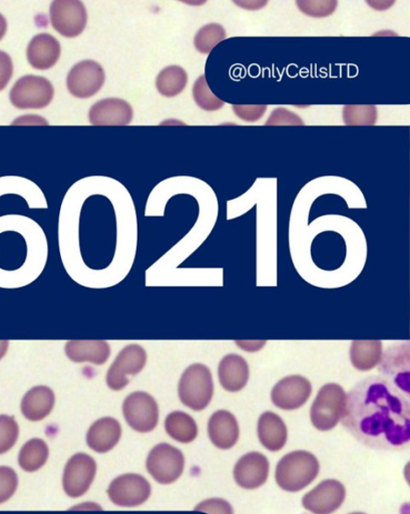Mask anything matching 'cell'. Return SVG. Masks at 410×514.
I'll use <instances>...</instances> for the list:
<instances>
[{
    "label": "cell",
    "mask_w": 410,
    "mask_h": 514,
    "mask_svg": "<svg viewBox=\"0 0 410 514\" xmlns=\"http://www.w3.org/2000/svg\"><path fill=\"white\" fill-rule=\"evenodd\" d=\"M343 425L363 445L399 449L410 440L408 396L385 379L370 377L348 393Z\"/></svg>",
    "instance_id": "1"
},
{
    "label": "cell",
    "mask_w": 410,
    "mask_h": 514,
    "mask_svg": "<svg viewBox=\"0 0 410 514\" xmlns=\"http://www.w3.org/2000/svg\"><path fill=\"white\" fill-rule=\"evenodd\" d=\"M319 469V462L313 453L294 451L279 461L275 473L276 482L285 491H302L315 480Z\"/></svg>",
    "instance_id": "2"
},
{
    "label": "cell",
    "mask_w": 410,
    "mask_h": 514,
    "mask_svg": "<svg viewBox=\"0 0 410 514\" xmlns=\"http://www.w3.org/2000/svg\"><path fill=\"white\" fill-rule=\"evenodd\" d=\"M214 394L212 372L203 364L188 367L179 383V397L185 406L194 411L206 409Z\"/></svg>",
    "instance_id": "3"
},
{
    "label": "cell",
    "mask_w": 410,
    "mask_h": 514,
    "mask_svg": "<svg viewBox=\"0 0 410 514\" xmlns=\"http://www.w3.org/2000/svg\"><path fill=\"white\" fill-rule=\"evenodd\" d=\"M347 394L344 389L330 383L319 390L310 410L313 425L319 431L333 430L343 419L346 407Z\"/></svg>",
    "instance_id": "4"
},
{
    "label": "cell",
    "mask_w": 410,
    "mask_h": 514,
    "mask_svg": "<svg viewBox=\"0 0 410 514\" xmlns=\"http://www.w3.org/2000/svg\"><path fill=\"white\" fill-rule=\"evenodd\" d=\"M54 86L44 77L25 76L17 80L9 94L17 109H44L52 103Z\"/></svg>",
    "instance_id": "5"
},
{
    "label": "cell",
    "mask_w": 410,
    "mask_h": 514,
    "mask_svg": "<svg viewBox=\"0 0 410 514\" xmlns=\"http://www.w3.org/2000/svg\"><path fill=\"white\" fill-rule=\"evenodd\" d=\"M184 468L183 453L166 443L154 447L147 459L148 472L161 485H171L182 476Z\"/></svg>",
    "instance_id": "6"
},
{
    "label": "cell",
    "mask_w": 410,
    "mask_h": 514,
    "mask_svg": "<svg viewBox=\"0 0 410 514\" xmlns=\"http://www.w3.org/2000/svg\"><path fill=\"white\" fill-rule=\"evenodd\" d=\"M49 15L56 32L68 38L82 35L87 26V9L78 0H55Z\"/></svg>",
    "instance_id": "7"
},
{
    "label": "cell",
    "mask_w": 410,
    "mask_h": 514,
    "mask_svg": "<svg viewBox=\"0 0 410 514\" xmlns=\"http://www.w3.org/2000/svg\"><path fill=\"white\" fill-rule=\"evenodd\" d=\"M106 80L105 70L95 60L86 59L77 64L67 75L68 92L77 99H88L99 92Z\"/></svg>",
    "instance_id": "8"
},
{
    "label": "cell",
    "mask_w": 410,
    "mask_h": 514,
    "mask_svg": "<svg viewBox=\"0 0 410 514\" xmlns=\"http://www.w3.org/2000/svg\"><path fill=\"white\" fill-rule=\"evenodd\" d=\"M125 419L129 426L139 433L153 431L159 422V406L146 392H135L123 404Z\"/></svg>",
    "instance_id": "9"
},
{
    "label": "cell",
    "mask_w": 410,
    "mask_h": 514,
    "mask_svg": "<svg viewBox=\"0 0 410 514\" xmlns=\"http://www.w3.org/2000/svg\"><path fill=\"white\" fill-rule=\"evenodd\" d=\"M147 362V352L143 347L129 345L124 348L107 374V385L114 391H121L128 385L127 375L136 376Z\"/></svg>",
    "instance_id": "10"
},
{
    "label": "cell",
    "mask_w": 410,
    "mask_h": 514,
    "mask_svg": "<svg viewBox=\"0 0 410 514\" xmlns=\"http://www.w3.org/2000/svg\"><path fill=\"white\" fill-rule=\"evenodd\" d=\"M151 492L152 488L145 477L125 475L113 480L108 487V496L118 507L136 508L143 505Z\"/></svg>",
    "instance_id": "11"
},
{
    "label": "cell",
    "mask_w": 410,
    "mask_h": 514,
    "mask_svg": "<svg viewBox=\"0 0 410 514\" xmlns=\"http://www.w3.org/2000/svg\"><path fill=\"white\" fill-rule=\"evenodd\" d=\"M97 473V463L85 453H77L67 463L63 485L67 495L81 498L91 488Z\"/></svg>",
    "instance_id": "12"
},
{
    "label": "cell",
    "mask_w": 410,
    "mask_h": 514,
    "mask_svg": "<svg viewBox=\"0 0 410 514\" xmlns=\"http://www.w3.org/2000/svg\"><path fill=\"white\" fill-rule=\"evenodd\" d=\"M312 393V383L308 379L293 375L277 383L272 391V400L277 408L292 411L302 408Z\"/></svg>",
    "instance_id": "13"
},
{
    "label": "cell",
    "mask_w": 410,
    "mask_h": 514,
    "mask_svg": "<svg viewBox=\"0 0 410 514\" xmlns=\"http://www.w3.org/2000/svg\"><path fill=\"white\" fill-rule=\"evenodd\" d=\"M346 490L342 482L334 479L324 480L302 499L305 509L313 514H332L345 500Z\"/></svg>",
    "instance_id": "14"
},
{
    "label": "cell",
    "mask_w": 410,
    "mask_h": 514,
    "mask_svg": "<svg viewBox=\"0 0 410 514\" xmlns=\"http://www.w3.org/2000/svg\"><path fill=\"white\" fill-rule=\"evenodd\" d=\"M380 365V372L390 384L408 396L409 387V346L408 344L395 346L385 352Z\"/></svg>",
    "instance_id": "15"
},
{
    "label": "cell",
    "mask_w": 410,
    "mask_h": 514,
    "mask_svg": "<svg viewBox=\"0 0 410 514\" xmlns=\"http://www.w3.org/2000/svg\"><path fill=\"white\" fill-rule=\"evenodd\" d=\"M269 476V461L259 452H250L238 460L234 478L240 488L257 489L265 485Z\"/></svg>",
    "instance_id": "16"
},
{
    "label": "cell",
    "mask_w": 410,
    "mask_h": 514,
    "mask_svg": "<svg viewBox=\"0 0 410 514\" xmlns=\"http://www.w3.org/2000/svg\"><path fill=\"white\" fill-rule=\"evenodd\" d=\"M133 116V109L125 100L109 98L98 100L89 110L88 120L95 126H126Z\"/></svg>",
    "instance_id": "17"
},
{
    "label": "cell",
    "mask_w": 410,
    "mask_h": 514,
    "mask_svg": "<svg viewBox=\"0 0 410 514\" xmlns=\"http://www.w3.org/2000/svg\"><path fill=\"white\" fill-rule=\"evenodd\" d=\"M208 435L213 445L222 450L231 449L237 443L240 429L231 412L219 410L210 418Z\"/></svg>",
    "instance_id": "18"
},
{
    "label": "cell",
    "mask_w": 410,
    "mask_h": 514,
    "mask_svg": "<svg viewBox=\"0 0 410 514\" xmlns=\"http://www.w3.org/2000/svg\"><path fill=\"white\" fill-rule=\"evenodd\" d=\"M61 45L58 40L48 34L36 36L29 43L26 57L29 65L39 70L52 68L61 57Z\"/></svg>",
    "instance_id": "19"
},
{
    "label": "cell",
    "mask_w": 410,
    "mask_h": 514,
    "mask_svg": "<svg viewBox=\"0 0 410 514\" xmlns=\"http://www.w3.org/2000/svg\"><path fill=\"white\" fill-rule=\"evenodd\" d=\"M122 436L119 422L111 417L99 419L88 429L87 442L89 448L98 453L111 451Z\"/></svg>",
    "instance_id": "20"
},
{
    "label": "cell",
    "mask_w": 410,
    "mask_h": 514,
    "mask_svg": "<svg viewBox=\"0 0 410 514\" xmlns=\"http://www.w3.org/2000/svg\"><path fill=\"white\" fill-rule=\"evenodd\" d=\"M247 361L239 355L230 354L220 362L218 376L220 384L228 392L241 391L249 381Z\"/></svg>",
    "instance_id": "21"
},
{
    "label": "cell",
    "mask_w": 410,
    "mask_h": 514,
    "mask_svg": "<svg viewBox=\"0 0 410 514\" xmlns=\"http://www.w3.org/2000/svg\"><path fill=\"white\" fill-rule=\"evenodd\" d=\"M258 437L269 451L282 450L287 442L288 431L282 417L273 412H265L258 421Z\"/></svg>",
    "instance_id": "22"
},
{
    "label": "cell",
    "mask_w": 410,
    "mask_h": 514,
    "mask_svg": "<svg viewBox=\"0 0 410 514\" xmlns=\"http://www.w3.org/2000/svg\"><path fill=\"white\" fill-rule=\"evenodd\" d=\"M56 404L54 391L46 386H36L29 390L22 401L24 416L33 422L44 420L51 414Z\"/></svg>",
    "instance_id": "23"
},
{
    "label": "cell",
    "mask_w": 410,
    "mask_h": 514,
    "mask_svg": "<svg viewBox=\"0 0 410 514\" xmlns=\"http://www.w3.org/2000/svg\"><path fill=\"white\" fill-rule=\"evenodd\" d=\"M66 355L75 362H91L101 366L111 356V347L106 341H69Z\"/></svg>",
    "instance_id": "24"
},
{
    "label": "cell",
    "mask_w": 410,
    "mask_h": 514,
    "mask_svg": "<svg viewBox=\"0 0 410 514\" xmlns=\"http://www.w3.org/2000/svg\"><path fill=\"white\" fill-rule=\"evenodd\" d=\"M383 359V342L380 341H354L350 347V360L359 371L375 368Z\"/></svg>",
    "instance_id": "25"
},
{
    "label": "cell",
    "mask_w": 410,
    "mask_h": 514,
    "mask_svg": "<svg viewBox=\"0 0 410 514\" xmlns=\"http://www.w3.org/2000/svg\"><path fill=\"white\" fill-rule=\"evenodd\" d=\"M165 428L169 437L181 443H191L198 435V427L192 416L182 411L169 414Z\"/></svg>",
    "instance_id": "26"
},
{
    "label": "cell",
    "mask_w": 410,
    "mask_h": 514,
    "mask_svg": "<svg viewBox=\"0 0 410 514\" xmlns=\"http://www.w3.org/2000/svg\"><path fill=\"white\" fill-rule=\"evenodd\" d=\"M188 83L186 70L178 66L167 67L159 74L156 86L159 93L167 98L181 94Z\"/></svg>",
    "instance_id": "27"
},
{
    "label": "cell",
    "mask_w": 410,
    "mask_h": 514,
    "mask_svg": "<svg viewBox=\"0 0 410 514\" xmlns=\"http://www.w3.org/2000/svg\"><path fill=\"white\" fill-rule=\"evenodd\" d=\"M48 455V447L44 440L38 438L29 440L19 452V467L26 472L37 471L46 465Z\"/></svg>",
    "instance_id": "28"
},
{
    "label": "cell",
    "mask_w": 410,
    "mask_h": 514,
    "mask_svg": "<svg viewBox=\"0 0 410 514\" xmlns=\"http://www.w3.org/2000/svg\"><path fill=\"white\" fill-rule=\"evenodd\" d=\"M225 37L226 32L223 26L216 24L208 25L199 30L194 44L198 52L209 54Z\"/></svg>",
    "instance_id": "29"
},
{
    "label": "cell",
    "mask_w": 410,
    "mask_h": 514,
    "mask_svg": "<svg viewBox=\"0 0 410 514\" xmlns=\"http://www.w3.org/2000/svg\"><path fill=\"white\" fill-rule=\"evenodd\" d=\"M193 96L197 105L205 110H217L224 106L222 100L214 96L209 89L204 76L196 80Z\"/></svg>",
    "instance_id": "30"
},
{
    "label": "cell",
    "mask_w": 410,
    "mask_h": 514,
    "mask_svg": "<svg viewBox=\"0 0 410 514\" xmlns=\"http://www.w3.org/2000/svg\"><path fill=\"white\" fill-rule=\"evenodd\" d=\"M19 428L14 417L0 415V456L11 450L18 439Z\"/></svg>",
    "instance_id": "31"
},
{
    "label": "cell",
    "mask_w": 410,
    "mask_h": 514,
    "mask_svg": "<svg viewBox=\"0 0 410 514\" xmlns=\"http://www.w3.org/2000/svg\"><path fill=\"white\" fill-rule=\"evenodd\" d=\"M344 120L349 125H372L376 120V110L374 107H347Z\"/></svg>",
    "instance_id": "32"
},
{
    "label": "cell",
    "mask_w": 410,
    "mask_h": 514,
    "mask_svg": "<svg viewBox=\"0 0 410 514\" xmlns=\"http://www.w3.org/2000/svg\"><path fill=\"white\" fill-rule=\"evenodd\" d=\"M18 486L16 473L11 467H0V505L15 495Z\"/></svg>",
    "instance_id": "33"
},
{
    "label": "cell",
    "mask_w": 410,
    "mask_h": 514,
    "mask_svg": "<svg viewBox=\"0 0 410 514\" xmlns=\"http://www.w3.org/2000/svg\"><path fill=\"white\" fill-rule=\"evenodd\" d=\"M300 10L314 17H324L332 15L337 5L336 2H297Z\"/></svg>",
    "instance_id": "34"
},
{
    "label": "cell",
    "mask_w": 410,
    "mask_h": 514,
    "mask_svg": "<svg viewBox=\"0 0 410 514\" xmlns=\"http://www.w3.org/2000/svg\"><path fill=\"white\" fill-rule=\"evenodd\" d=\"M209 514H234L233 508L222 498H212L205 500L195 509Z\"/></svg>",
    "instance_id": "35"
},
{
    "label": "cell",
    "mask_w": 410,
    "mask_h": 514,
    "mask_svg": "<svg viewBox=\"0 0 410 514\" xmlns=\"http://www.w3.org/2000/svg\"><path fill=\"white\" fill-rule=\"evenodd\" d=\"M14 74L13 59L8 54L0 50V92L4 90L12 79Z\"/></svg>",
    "instance_id": "36"
},
{
    "label": "cell",
    "mask_w": 410,
    "mask_h": 514,
    "mask_svg": "<svg viewBox=\"0 0 410 514\" xmlns=\"http://www.w3.org/2000/svg\"><path fill=\"white\" fill-rule=\"evenodd\" d=\"M235 112L239 118L250 122L261 118L265 113L266 107L263 106H235Z\"/></svg>",
    "instance_id": "37"
},
{
    "label": "cell",
    "mask_w": 410,
    "mask_h": 514,
    "mask_svg": "<svg viewBox=\"0 0 410 514\" xmlns=\"http://www.w3.org/2000/svg\"><path fill=\"white\" fill-rule=\"evenodd\" d=\"M270 124L298 125V124H302V120H300L297 116H295L292 112H288V110H286L285 109H278L275 110L274 114H272V118L269 119L268 125Z\"/></svg>",
    "instance_id": "38"
},
{
    "label": "cell",
    "mask_w": 410,
    "mask_h": 514,
    "mask_svg": "<svg viewBox=\"0 0 410 514\" xmlns=\"http://www.w3.org/2000/svg\"><path fill=\"white\" fill-rule=\"evenodd\" d=\"M7 32V22L5 17L0 14V40H2Z\"/></svg>",
    "instance_id": "39"
},
{
    "label": "cell",
    "mask_w": 410,
    "mask_h": 514,
    "mask_svg": "<svg viewBox=\"0 0 410 514\" xmlns=\"http://www.w3.org/2000/svg\"><path fill=\"white\" fill-rule=\"evenodd\" d=\"M9 341H0V360H2L8 350Z\"/></svg>",
    "instance_id": "40"
},
{
    "label": "cell",
    "mask_w": 410,
    "mask_h": 514,
    "mask_svg": "<svg viewBox=\"0 0 410 514\" xmlns=\"http://www.w3.org/2000/svg\"><path fill=\"white\" fill-rule=\"evenodd\" d=\"M350 514H365V513H362V512H354V513H350Z\"/></svg>",
    "instance_id": "41"
}]
</instances>
